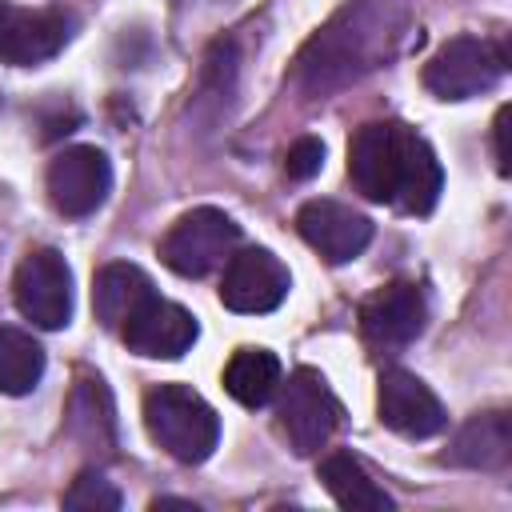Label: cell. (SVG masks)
<instances>
[{"label":"cell","instance_id":"d6986e66","mask_svg":"<svg viewBox=\"0 0 512 512\" xmlns=\"http://www.w3.org/2000/svg\"><path fill=\"white\" fill-rule=\"evenodd\" d=\"M224 388H228L232 400H240L248 408L268 404L276 396V388H280V360H276V352H268V348H240L228 360V368H224Z\"/></svg>","mask_w":512,"mask_h":512},{"label":"cell","instance_id":"9c48e42d","mask_svg":"<svg viewBox=\"0 0 512 512\" xmlns=\"http://www.w3.org/2000/svg\"><path fill=\"white\" fill-rule=\"evenodd\" d=\"M288 288H292V276L268 248H244V252H232L224 264L220 300L232 312L260 316V312L280 308Z\"/></svg>","mask_w":512,"mask_h":512},{"label":"cell","instance_id":"8992f818","mask_svg":"<svg viewBox=\"0 0 512 512\" xmlns=\"http://www.w3.org/2000/svg\"><path fill=\"white\" fill-rule=\"evenodd\" d=\"M504 76V48L480 36H456L436 48V56L424 64V88L440 100H468Z\"/></svg>","mask_w":512,"mask_h":512},{"label":"cell","instance_id":"4fadbf2b","mask_svg":"<svg viewBox=\"0 0 512 512\" xmlns=\"http://www.w3.org/2000/svg\"><path fill=\"white\" fill-rule=\"evenodd\" d=\"M196 332H200L196 328V316L188 308L172 304V300H160V296H152L120 328L128 352L148 356V360H176V356H184L196 344Z\"/></svg>","mask_w":512,"mask_h":512},{"label":"cell","instance_id":"5bb4252c","mask_svg":"<svg viewBox=\"0 0 512 512\" xmlns=\"http://www.w3.org/2000/svg\"><path fill=\"white\" fill-rule=\"evenodd\" d=\"M68 40V20L52 8H20L0 0V60L4 64H40L52 60Z\"/></svg>","mask_w":512,"mask_h":512},{"label":"cell","instance_id":"5b68a950","mask_svg":"<svg viewBox=\"0 0 512 512\" xmlns=\"http://www.w3.org/2000/svg\"><path fill=\"white\" fill-rule=\"evenodd\" d=\"M276 420L296 456H316L340 428V400L316 368H296L284 384Z\"/></svg>","mask_w":512,"mask_h":512},{"label":"cell","instance_id":"9a60e30c","mask_svg":"<svg viewBox=\"0 0 512 512\" xmlns=\"http://www.w3.org/2000/svg\"><path fill=\"white\" fill-rule=\"evenodd\" d=\"M152 296H156V292H152V280H148L136 264H124V260L104 264V268L96 272V280H92V312H96V320H100L104 328H116V332H120Z\"/></svg>","mask_w":512,"mask_h":512},{"label":"cell","instance_id":"44dd1931","mask_svg":"<svg viewBox=\"0 0 512 512\" xmlns=\"http://www.w3.org/2000/svg\"><path fill=\"white\" fill-rule=\"evenodd\" d=\"M64 508H72V512H116L120 492L100 472H80L72 480V488L64 492Z\"/></svg>","mask_w":512,"mask_h":512},{"label":"cell","instance_id":"ffe728a7","mask_svg":"<svg viewBox=\"0 0 512 512\" xmlns=\"http://www.w3.org/2000/svg\"><path fill=\"white\" fill-rule=\"evenodd\" d=\"M44 376V348L32 340V332L0 324V392L24 396Z\"/></svg>","mask_w":512,"mask_h":512},{"label":"cell","instance_id":"30bf717a","mask_svg":"<svg viewBox=\"0 0 512 512\" xmlns=\"http://www.w3.org/2000/svg\"><path fill=\"white\" fill-rule=\"evenodd\" d=\"M376 412H380V420H384L392 432H400V436H408V440H428V436H436V432L448 424V412H444V404L436 400V392H432L420 376H412V372H404V368L380 372Z\"/></svg>","mask_w":512,"mask_h":512},{"label":"cell","instance_id":"2e32d148","mask_svg":"<svg viewBox=\"0 0 512 512\" xmlns=\"http://www.w3.org/2000/svg\"><path fill=\"white\" fill-rule=\"evenodd\" d=\"M512 456V420L508 412H476L452 440L448 464L460 468H504Z\"/></svg>","mask_w":512,"mask_h":512},{"label":"cell","instance_id":"7c38bea8","mask_svg":"<svg viewBox=\"0 0 512 512\" xmlns=\"http://www.w3.org/2000/svg\"><path fill=\"white\" fill-rule=\"evenodd\" d=\"M428 320V304L424 292L408 280H392L384 288H376L364 304H360V328L372 344L380 348H404L424 332Z\"/></svg>","mask_w":512,"mask_h":512},{"label":"cell","instance_id":"3957f363","mask_svg":"<svg viewBox=\"0 0 512 512\" xmlns=\"http://www.w3.org/2000/svg\"><path fill=\"white\" fill-rule=\"evenodd\" d=\"M144 424L148 436L180 464L208 460L220 440V416L188 384H156L144 396Z\"/></svg>","mask_w":512,"mask_h":512},{"label":"cell","instance_id":"8fae6325","mask_svg":"<svg viewBox=\"0 0 512 512\" xmlns=\"http://www.w3.org/2000/svg\"><path fill=\"white\" fill-rule=\"evenodd\" d=\"M296 232L328 264H348L372 244V220L340 200H308L296 212Z\"/></svg>","mask_w":512,"mask_h":512},{"label":"cell","instance_id":"603a6c76","mask_svg":"<svg viewBox=\"0 0 512 512\" xmlns=\"http://www.w3.org/2000/svg\"><path fill=\"white\" fill-rule=\"evenodd\" d=\"M508 116H512V112L500 108V112H496V124H492V128H496V168H500L504 176H508V168H512V164H508Z\"/></svg>","mask_w":512,"mask_h":512},{"label":"cell","instance_id":"ac0fdd59","mask_svg":"<svg viewBox=\"0 0 512 512\" xmlns=\"http://www.w3.org/2000/svg\"><path fill=\"white\" fill-rule=\"evenodd\" d=\"M68 428L84 448H112L116 412H112V396L100 376H80L72 404H68Z\"/></svg>","mask_w":512,"mask_h":512},{"label":"cell","instance_id":"7a4b0ae2","mask_svg":"<svg viewBox=\"0 0 512 512\" xmlns=\"http://www.w3.org/2000/svg\"><path fill=\"white\" fill-rule=\"evenodd\" d=\"M404 8L392 0H356L332 16L300 52L296 72L308 92H332L396 52Z\"/></svg>","mask_w":512,"mask_h":512},{"label":"cell","instance_id":"cb8c5ba5","mask_svg":"<svg viewBox=\"0 0 512 512\" xmlns=\"http://www.w3.org/2000/svg\"><path fill=\"white\" fill-rule=\"evenodd\" d=\"M160 508H184V512H196V504H188V500H172V496L152 500V512H160Z\"/></svg>","mask_w":512,"mask_h":512},{"label":"cell","instance_id":"e0dca14e","mask_svg":"<svg viewBox=\"0 0 512 512\" xmlns=\"http://www.w3.org/2000/svg\"><path fill=\"white\" fill-rule=\"evenodd\" d=\"M320 484L328 488V496L340 508H352V512H388L392 508V496L364 472V464L352 452H328L320 460Z\"/></svg>","mask_w":512,"mask_h":512},{"label":"cell","instance_id":"277c9868","mask_svg":"<svg viewBox=\"0 0 512 512\" xmlns=\"http://www.w3.org/2000/svg\"><path fill=\"white\" fill-rule=\"evenodd\" d=\"M236 244H240V224L228 212L192 208L164 232L156 252L176 276H208L232 256Z\"/></svg>","mask_w":512,"mask_h":512},{"label":"cell","instance_id":"ba28073f","mask_svg":"<svg viewBox=\"0 0 512 512\" xmlns=\"http://www.w3.org/2000/svg\"><path fill=\"white\" fill-rule=\"evenodd\" d=\"M112 192V164L100 148L76 144L48 164V200L64 216H92Z\"/></svg>","mask_w":512,"mask_h":512},{"label":"cell","instance_id":"6da1fadb","mask_svg":"<svg viewBox=\"0 0 512 512\" xmlns=\"http://www.w3.org/2000/svg\"><path fill=\"white\" fill-rule=\"evenodd\" d=\"M348 176L360 196L412 216L432 212L444 188L432 144L400 120H372L356 128L348 140Z\"/></svg>","mask_w":512,"mask_h":512},{"label":"cell","instance_id":"7402d4cb","mask_svg":"<svg viewBox=\"0 0 512 512\" xmlns=\"http://www.w3.org/2000/svg\"><path fill=\"white\" fill-rule=\"evenodd\" d=\"M320 164H324V144H320L316 136H300V140L288 148V156H284V172H288L292 180H312V176L320 172Z\"/></svg>","mask_w":512,"mask_h":512},{"label":"cell","instance_id":"52a82bcc","mask_svg":"<svg viewBox=\"0 0 512 512\" xmlns=\"http://www.w3.org/2000/svg\"><path fill=\"white\" fill-rule=\"evenodd\" d=\"M12 296L24 320L36 328H64L72 320V268L56 248H36L20 260Z\"/></svg>","mask_w":512,"mask_h":512}]
</instances>
